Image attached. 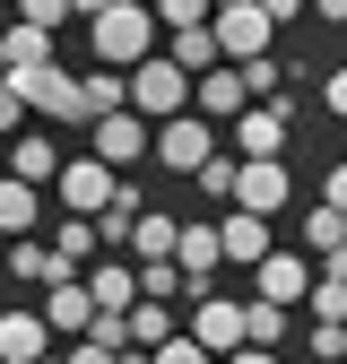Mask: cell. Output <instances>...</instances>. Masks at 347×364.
I'll return each mask as SVG.
<instances>
[{"instance_id":"8","label":"cell","mask_w":347,"mask_h":364,"mask_svg":"<svg viewBox=\"0 0 347 364\" xmlns=\"http://www.w3.org/2000/svg\"><path fill=\"white\" fill-rule=\"evenodd\" d=\"M174 278H183V295H208V278H217V225L208 217L174 225Z\"/></svg>"},{"instance_id":"9","label":"cell","mask_w":347,"mask_h":364,"mask_svg":"<svg viewBox=\"0 0 347 364\" xmlns=\"http://www.w3.org/2000/svg\"><path fill=\"white\" fill-rule=\"evenodd\" d=\"M96 130V165L105 173H139L148 165V122L139 113H105V122H87Z\"/></svg>"},{"instance_id":"14","label":"cell","mask_w":347,"mask_h":364,"mask_svg":"<svg viewBox=\"0 0 347 364\" xmlns=\"http://www.w3.org/2000/svg\"><path fill=\"white\" fill-rule=\"evenodd\" d=\"M269 252H278V235H269L260 217H243V208H226V217H217V260H243V269H260Z\"/></svg>"},{"instance_id":"33","label":"cell","mask_w":347,"mask_h":364,"mask_svg":"<svg viewBox=\"0 0 347 364\" xmlns=\"http://www.w3.org/2000/svg\"><path fill=\"white\" fill-rule=\"evenodd\" d=\"M191 182H200V191H208V200H235V156H208V165H200Z\"/></svg>"},{"instance_id":"27","label":"cell","mask_w":347,"mask_h":364,"mask_svg":"<svg viewBox=\"0 0 347 364\" xmlns=\"http://www.w3.org/2000/svg\"><path fill=\"white\" fill-rule=\"evenodd\" d=\"M53 260H61V269H87V260H96V225H87V217H61Z\"/></svg>"},{"instance_id":"43","label":"cell","mask_w":347,"mask_h":364,"mask_svg":"<svg viewBox=\"0 0 347 364\" xmlns=\"http://www.w3.org/2000/svg\"><path fill=\"white\" fill-rule=\"evenodd\" d=\"M217 364H278V355H260V347H235V355H217Z\"/></svg>"},{"instance_id":"32","label":"cell","mask_w":347,"mask_h":364,"mask_svg":"<svg viewBox=\"0 0 347 364\" xmlns=\"http://www.w3.org/2000/svg\"><path fill=\"white\" fill-rule=\"evenodd\" d=\"M70 18V0H18V26H35V35H53Z\"/></svg>"},{"instance_id":"20","label":"cell","mask_w":347,"mask_h":364,"mask_svg":"<svg viewBox=\"0 0 347 364\" xmlns=\"http://www.w3.org/2000/svg\"><path fill=\"white\" fill-rule=\"evenodd\" d=\"M78 113H87V122L130 113V96H122V70H87V78H78Z\"/></svg>"},{"instance_id":"21","label":"cell","mask_w":347,"mask_h":364,"mask_svg":"<svg viewBox=\"0 0 347 364\" xmlns=\"http://www.w3.org/2000/svg\"><path fill=\"white\" fill-rule=\"evenodd\" d=\"M165 61L183 70V78H208V70H217V35H208V26H183V35L165 43Z\"/></svg>"},{"instance_id":"31","label":"cell","mask_w":347,"mask_h":364,"mask_svg":"<svg viewBox=\"0 0 347 364\" xmlns=\"http://www.w3.org/2000/svg\"><path fill=\"white\" fill-rule=\"evenodd\" d=\"M174 295H183L174 260H148V269H139V304H174Z\"/></svg>"},{"instance_id":"22","label":"cell","mask_w":347,"mask_h":364,"mask_svg":"<svg viewBox=\"0 0 347 364\" xmlns=\"http://www.w3.org/2000/svg\"><path fill=\"white\" fill-rule=\"evenodd\" d=\"M174 225H183V217H165V208H148L139 225H130V252H139V269H148V260H174Z\"/></svg>"},{"instance_id":"45","label":"cell","mask_w":347,"mask_h":364,"mask_svg":"<svg viewBox=\"0 0 347 364\" xmlns=\"http://www.w3.org/2000/svg\"><path fill=\"white\" fill-rule=\"evenodd\" d=\"M0 173H9V139H0Z\"/></svg>"},{"instance_id":"23","label":"cell","mask_w":347,"mask_h":364,"mask_svg":"<svg viewBox=\"0 0 347 364\" xmlns=\"http://www.w3.org/2000/svg\"><path fill=\"white\" fill-rule=\"evenodd\" d=\"M0 53H9V70H53V35H35V26H0Z\"/></svg>"},{"instance_id":"37","label":"cell","mask_w":347,"mask_h":364,"mask_svg":"<svg viewBox=\"0 0 347 364\" xmlns=\"http://www.w3.org/2000/svg\"><path fill=\"white\" fill-rule=\"evenodd\" d=\"M18 122H26V105L9 96V78H0V139H18Z\"/></svg>"},{"instance_id":"24","label":"cell","mask_w":347,"mask_h":364,"mask_svg":"<svg viewBox=\"0 0 347 364\" xmlns=\"http://www.w3.org/2000/svg\"><path fill=\"white\" fill-rule=\"evenodd\" d=\"M0 235H35V191H26V182H9V173H0Z\"/></svg>"},{"instance_id":"19","label":"cell","mask_w":347,"mask_h":364,"mask_svg":"<svg viewBox=\"0 0 347 364\" xmlns=\"http://www.w3.org/2000/svg\"><path fill=\"white\" fill-rule=\"evenodd\" d=\"M9 278H18V287H61V278H78V269H61L53 243H35V235H26V243H9Z\"/></svg>"},{"instance_id":"30","label":"cell","mask_w":347,"mask_h":364,"mask_svg":"<svg viewBox=\"0 0 347 364\" xmlns=\"http://www.w3.org/2000/svg\"><path fill=\"white\" fill-rule=\"evenodd\" d=\"M304 243H313V252H338L347 243V217L338 208H313V217H304Z\"/></svg>"},{"instance_id":"25","label":"cell","mask_w":347,"mask_h":364,"mask_svg":"<svg viewBox=\"0 0 347 364\" xmlns=\"http://www.w3.org/2000/svg\"><path fill=\"white\" fill-rule=\"evenodd\" d=\"M278 338H287V312H278V304H243V347L278 355Z\"/></svg>"},{"instance_id":"28","label":"cell","mask_w":347,"mask_h":364,"mask_svg":"<svg viewBox=\"0 0 347 364\" xmlns=\"http://www.w3.org/2000/svg\"><path fill=\"white\" fill-rule=\"evenodd\" d=\"M304 304H313L321 330H347V287H338V278H313V287H304Z\"/></svg>"},{"instance_id":"39","label":"cell","mask_w":347,"mask_h":364,"mask_svg":"<svg viewBox=\"0 0 347 364\" xmlns=\"http://www.w3.org/2000/svg\"><path fill=\"white\" fill-rule=\"evenodd\" d=\"M321 105H330V113L347 122V70H330V78H321Z\"/></svg>"},{"instance_id":"2","label":"cell","mask_w":347,"mask_h":364,"mask_svg":"<svg viewBox=\"0 0 347 364\" xmlns=\"http://www.w3.org/2000/svg\"><path fill=\"white\" fill-rule=\"evenodd\" d=\"M122 96H130V113H139V122L156 130V122H174V113H191V78H183V70H174L165 53H148L139 70H130V78H122Z\"/></svg>"},{"instance_id":"29","label":"cell","mask_w":347,"mask_h":364,"mask_svg":"<svg viewBox=\"0 0 347 364\" xmlns=\"http://www.w3.org/2000/svg\"><path fill=\"white\" fill-rule=\"evenodd\" d=\"M148 18L183 35V26H208V0H148Z\"/></svg>"},{"instance_id":"17","label":"cell","mask_w":347,"mask_h":364,"mask_svg":"<svg viewBox=\"0 0 347 364\" xmlns=\"http://www.w3.org/2000/svg\"><path fill=\"white\" fill-rule=\"evenodd\" d=\"M87 321H96V304H87V287H78V278L43 287V330H61V338H87Z\"/></svg>"},{"instance_id":"38","label":"cell","mask_w":347,"mask_h":364,"mask_svg":"<svg viewBox=\"0 0 347 364\" xmlns=\"http://www.w3.org/2000/svg\"><path fill=\"white\" fill-rule=\"evenodd\" d=\"M252 9L269 18V26H295V18H304V0H252Z\"/></svg>"},{"instance_id":"40","label":"cell","mask_w":347,"mask_h":364,"mask_svg":"<svg viewBox=\"0 0 347 364\" xmlns=\"http://www.w3.org/2000/svg\"><path fill=\"white\" fill-rule=\"evenodd\" d=\"M61 364H113V355H105V347H96V338H78V347H70V355H61Z\"/></svg>"},{"instance_id":"18","label":"cell","mask_w":347,"mask_h":364,"mask_svg":"<svg viewBox=\"0 0 347 364\" xmlns=\"http://www.w3.org/2000/svg\"><path fill=\"white\" fill-rule=\"evenodd\" d=\"M191 105H200V122H235L252 96H243V78H235V70H208V78H191Z\"/></svg>"},{"instance_id":"11","label":"cell","mask_w":347,"mask_h":364,"mask_svg":"<svg viewBox=\"0 0 347 364\" xmlns=\"http://www.w3.org/2000/svg\"><path fill=\"white\" fill-rule=\"evenodd\" d=\"M53 191H61V208H70V217L96 225V217H105V200H113V173H105L96 156H78V165H61V173H53Z\"/></svg>"},{"instance_id":"12","label":"cell","mask_w":347,"mask_h":364,"mask_svg":"<svg viewBox=\"0 0 347 364\" xmlns=\"http://www.w3.org/2000/svg\"><path fill=\"white\" fill-rule=\"evenodd\" d=\"M78 287H87V304H96V312H130V304H139V269H130V260H113V252H96Z\"/></svg>"},{"instance_id":"35","label":"cell","mask_w":347,"mask_h":364,"mask_svg":"<svg viewBox=\"0 0 347 364\" xmlns=\"http://www.w3.org/2000/svg\"><path fill=\"white\" fill-rule=\"evenodd\" d=\"M313 364H347V330H321L313 321Z\"/></svg>"},{"instance_id":"36","label":"cell","mask_w":347,"mask_h":364,"mask_svg":"<svg viewBox=\"0 0 347 364\" xmlns=\"http://www.w3.org/2000/svg\"><path fill=\"white\" fill-rule=\"evenodd\" d=\"M321 208H338V217H347V165H330V173H321Z\"/></svg>"},{"instance_id":"1","label":"cell","mask_w":347,"mask_h":364,"mask_svg":"<svg viewBox=\"0 0 347 364\" xmlns=\"http://www.w3.org/2000/svg\"><path fill=\"white\" fill-rule=\"evenodd\" d=\"M87 53H96V70H139L156 53V18H148V0H113L105 18H87Z\"/></svg>"},{"instance_id":"15","label":"cell","mask_w":347,"mask_h":364,"mask_svg":"<svg viewBox=\"0 0 347 364\" xmlns=\"http://www.w3.org/2000/svg\"><path fill=\"white\" fill-rule=\"evenodd\" d=\"M43 347H53L43 312H0V364H53Z\"/></svg>"},{"instance_id":"5","label":"cell","mask_w":347,"mask_h":364,"mask_svg":"<svg viewBox=\"0 0 347 364\" xmlns=\"http://www.w3.org/2000/svg\"><path fill=\"white\" fill-rule=\"evenodd\" d=\"M9 96L26 105V113H43V122H87L78 113V78L53 61V70H9Z\"/></svg>"},{"instance_id":"16","label":"cell","mask_w":347,"mask_h":364,"mask_svg":"<svg viewBox=\"0 0 347 364\" xmlns=\"http://www.w3.org/2000/svg\"><path fill=\"white\" fill-rule=\"evenodd\" d=\"M53 173H61V148L43 139V130H18V139H9V182H26V191H43Z\"/></svg>"},{"instance_id":"3","label":"cell","mask_w":347,"mask_h":364,"mask_svg":"<svg viewBox=\"0 0 347 364\" xmlns=\"http://www.w3.org/2000/svg\"><path fill=\"white\" fill-rule=\"evenodd\" d=\"M287 130H295V105H287V96L243 105V113H235V165H269V156H287Z\"/></svg>"},{"instance_id":"4","label":"cell","mask_w":347,"mask_h":364,"mask_svg":"<svg viewBox=\"0 0 347 364\" xmlns=\"http://www.w3.org/2000/svg\"><path fill=\"white\" fill-rule=\"evenodd\" d=\"M148 156H156L165 173H200V165L217 156V130H208L200 113H174V122H156V130H148Z\"/></svg>"},{"instance_id":"46","label":"cell","mask_w":347,"mask_h":364,"mask_svg":"<svg viewBox=\"0 0 347 364\" xmlns=\"http://www.w3.org/2000/svg\"><path fill=\"white\" fill-rule=\"evenodd\" d=\"M0 78H9V53H0Z\"/></svg>"},{"instance_id":"41","label":"cell","mask_w":347,"mask_h":364,"mask_svg":"<svg viewBox=\"0 0 347 364\" xmlns=\"http://www.w3.org/2000/svg\"><path fill=\"white\" fill-rule=\"evenodd\" d=\"M313 18L321 26H347V0H313Z\"/></svg>"},{"instance_id":"10","label":"cell","mask_w":347,"mask_h":364,"mask_svg":"<svg viewBox=\"0 0 347 364\" xmlns=\"http://www.w3.org/2000/svg\"><path fill=\"white\" fill-rule=\"evenodd\" d=\"M183 338H191L208 364H217V355H235V347H243V304H235V295H200V312H191V330H183Z\"/></svg>"},{"instance_id":"7","label":"cell","mask_w":347,"mask_h":364,"mask_svg":"<svg viewBox=\"0 0 347 364\" xmlns=\"http://www.w3.org/2000/svg\"><path fill=\"white\" fill-rule=\"evenodd\" d=\"M208 35H217V61H260L269 53V18L252 9V0H235V9H208Z\"/></svg>"},{"instance_id":"44","label":"cell","mask_w":347,"mask_h":364,"mask_svg":"<svg viewBox=\"0 0 347 364\" xmlns=\"http://www.w3.org/2000/svg\"><path fill=\"white\" fill-rule=\"evenodd\" d=\"M113 9V0H70V18H105Z\"/></svg>"},{"instance_id":"42","label":"cell","mask_w":347,"mask_h":364,"mask_svg":"<svg viewBox=\"0 0 347 364\" xmlns=\"http://www.w3.org/2000/svg\"><path fill=\"white\" fill-rule=\"evenodd\" d=\"M321 278H338V287H347V243H338V252H321Z\"/></svg>"},{"instance_id":"34","label":"cell","mask_w":347,"mask_h":364,"mask_svg":"<svg viewBox=\"0 0 347 364\" xmlns=\"http://www.w3.org/2000/svg\"><path fill=\"white\" fill-rule=\"evenodd\" d=\"M148 364H208V355H200V347H191V338H183V330H174V338H165V347H148Z\"/></svg>"},{"instance_id":"6","label":"cell","mask_w":347,"mask_h":364,"mask_svg":"<svg viewBox=\"0 0 347 364\" xmlns=\"http://www.w3.org/2000/svg\"><path fill=\"white\" fill-rule=\"evenodd\" d=\"M287 200H295L287 156H269V165H235V200H226V208H243V217H260V225H269Z\"/></svg>"},{"instance_id":"26","label":"cell","mask_w":347,"mask_h":364,"mask_svg":"<svg viewBox=\"0 0 347 364\" xmlns=\"http://www.w3.org/2000/svg\"><path fill=\"white\" fill-rule=\"evenodd\" d=\"M235 78H243V96H252V105H269L278 87H287V61H278V53H260V61H235Z\"/></svg>"},{"instance_id":"13","label":"cell","mask_w":347,"mask_h":364,"mask_svg":"<svg viewBox=\"0 0 347 364\" xmlns=\"http://www.w3.org/2000/svg\"><path fill=\"white\" fill-rule=\"evenodd\" d=\"M304 287H313V260L278 243L269 260H260V295H252V304H278V312H295V304H304Z\"/></svg>"}]
</instances>
